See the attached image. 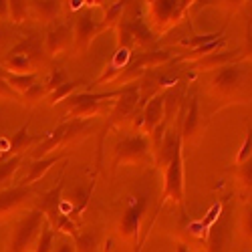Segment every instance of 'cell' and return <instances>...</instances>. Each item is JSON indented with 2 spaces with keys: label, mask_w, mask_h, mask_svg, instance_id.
I'll use <instances>...</instances> for the list:
<instances>
[{
  "label": "cell",
  "mask_w": 252,
  "mask_h": 252,
  "mask_svg": "<svg viewBox=\"0 0 252 252\" xmlns=\"http://www.w3.org/2000/svg\"><path fill=\"white\" fill-rule=\"evenodd\" d=\"M250 73L238 65H226L222 69H218V73L210 81V95L214 99H220L224 103H234V101H242L246 97L244 89H246V81H248Z\"/></svg>",
  "instance_id": "obj_1"
},
{
  "label": "cell",
  "mask_w": 252,
  "mask_h": 252,
  "mask_svg": "<svg viewBox=\"0 0 252 252\" xmlns=\"http://www.w3.org/2000/svg\"><path fill=\"white\" fill-rule=\"evenodd\" d=\"M186 0H156V2H145V25L152 32L163 34L176 27L182 16L188 10Z\"/></svg>",
  "instance_id": "obj_2"
},
{
  "label": "cell",
  "mask_w": 252,
  "mask_h": 252,
  "mask_svg": "<svg viewBox=\"0 0 252 252\" xmlns=\"http://www.w3.org/2000/svg\"><path fill=\"white\" fill-rule=\"evenodd\" d=\"M152 161V150L150 141L145 135H131L125 137L115 145V158L113 167L125 165V163H150Z\"/></svg>",
  "instance_id": "obj_3"
},
{
  "label": "cell",
  "mask_w": 252,
  "mask_h": 252,
  "mask_svg": "<svg viewBox=\"0 0 252 252\" xmlns=\"http://www.w3.org/2000/svg\"><path fill=\"white\" fill-rule=\"evenodd\" d=\"M165 200L184 202V159H182V143L176 148L170 163L165 165V182H163V194L161 204Z\"/></svg>",
  "instance_id": "obj_4"
},
{
  "label": "cell",
  "mask_w": 252,
  "mask_h": 252,
  "mask_svg": "<svg viewBox=\"0 0 252 252\" xmlns=\"http://www.w3.org/2000/svg\"><path fill=\"white\" fill-rule=\"evenodd\" d=\"M43 218L45 214L40 212V210H32V212L18 224L16 232H14V238H12V244H10V250L12 252H27L29 246L32 244L34 236L38 234L40 226H43Z\"/></svg>",
  "instance_id": "obj_5"
},
{
  "label": "cell",
  "mask_w": 252,
  "mask_h": 252,
  "mask_svg": "<svg viewBox=\"0 0 252 252\" xmlns=\"http://www.w3.org/2000/svg\"><path fill=\"white\" fill-rule=\"evenodd\" d=\"M139 103V85H129V87H123L117 95L115 101V107L109 115L107 125L113 127V125H119L123 119H127V115H131V111L137 107Z\"/></svg>",
  "instance_id": "obj_6"
},
{
  "label": "cell",
  "mask_w": 252,
  "mask_h": 252,
  "mask_svg": "<svg viewBox=\"0 0 252 252\" xmlns=\"http://www.w3.org/2000/svg\"><path fill=\"white\" fill-rule=\"evenodd\" d=\"M143 212H145V198L139 196L129 204V208L125 210V214L119 222V234L125 240H135L139 236V224H141Z\"/></svg>",
  "instance_id": "obj_7"
},
{
  "label": "cell",
  "mask_w": 252,
  "mask_h": 252,
  "mask_svg": "<svg viewBox=\"0 0 252 252\" xmlns=\"http://www.w3.org/2000/svg\"><path fill=\"white\" fill-rule=\"evenodd\" d=\"M228 244H230L228 208H220V216L214 222L208 236V252H228Z\"/></svg>",
  "instance_id": "obj_8"
},
{
  "label": "cell",
  "mask_w": 252,
  "mask_h": 252,
  "mask_svg": "<svg viewBox=\"0 0 252 252\" xmlns=\"http://www.w3.org/2000/svg\"><path fill=\"white\" fill-rule=\"evenodd\" d=\"M163 101H165V95H156L154 99L145 103L141 115H143V127L148 135H152L163 123Z\"/></svg>",
  "instance_id": "obj_9"
},
{
  "label": "cell",
  "mask_w": 252,
  "mask_h": 252,
  "mask_svg": "<svg viewBox=\"0 0 252 252\" xmlns=\"http://www.w3.org/2000/svg\"><path fill=\"white\" fill-rule=\"evenodd\" d=\"M73 38H75V36H73V31H71V27H67V25H61V27L53 29V31L47 34V38H45V53L51 55V57L63 53V51H65V49L73 43Z\"/></svg>",
  "instance_id": "obj_10"
},
{
  "label": "cell",
  "mask_w": 252,
  "mask_h": 252,
  "mask_svg": "<svg viewBox=\"0 0 252 252\" xmlns=\"http://www.w3.org/2000/svg\"><path fill=\"white\" fill-rule=\"evenodd\" d=\"M240 55L236 51H216L212 55H206L204 59L196 61L198 71H210V69H222L226 65H232V63H238Z\"/></svg>",
  "instance_id": "obj_11"
},
{
  "label": "cell",
  "mask_w": 252,
  "mask_h": 252,
  "mask_svg": "<svg viewBox=\"0 0 252 252\" xmlns=\"http://www.w3.org/2000/svg\"><path fill=\"white\" fill-rule=\"evenodd\" d=\"M10 55H25V57H29V59L32 61L34 67H38L40 63H43V59H45L43 40H40L38 36H29V38L23 40V43H18V45L10 51Z\"/></svg>",
  "instance_id": "obj_12"
},
{
  "label": "cell",
  "mask_w": 252,
  "mask_h": 252,
  "mask_svg": "<svg viewBox=\"0 0 252 252\" xmlns=\"http://www.w3.org/2000/svg\"><path fill=\"white\" fill-rule=\"evenodd\" d=\"M97 31V23L91 18V14H81L75 25V45L79 49H87Z\"/></svg>",
  "instance_id": "obj_13"
},
{
  "label": "cell",
  "mask_w": 252,
  "mask_h": 252,
  "mask_svg": "<svg viewBox=\"0 0 252 252\" xmlns=\"http://www.w3.org/2000/svg\"><path fill=\"white\" fill-rule=\"evenodd\" d=\"M32 196L31 188H12V190H2L0 192V214H6L10 210L18 208L20 204H25Z\"/></svg>",
  "instance_id": "obj_14"
},
{
  "label": "cell",
  "mask_w": 252,
  "mask_h": 252,
  "mask_svg": "<svg viewBox=\"0 0 252 252\" xmlns=\"http://www.w3.org/2000/svg\"><path fill=\"white\" fill-rule=\"evenodd\" d=\"M61 192H63V184H59L55 190H51L49 194L43 196L38 204V210L47 216L49 222H53L57 216H61V210H59V204H61Z\"/></svg>",
  "instance_id": "obj_15"
},
{
  "label": "cell",
  "mask_w": 252,
  "mask_h": 252,
  "mask_svg": "<svg viewBox=\"0 0 252 252\" xmlns=\"http://www.w3.org/2000/svg\"><path fill=\"white\" fill-rule=\"evenodd\" d=\"M67 131H69V121L61 123L57 129H53V131H51V135L47 137V141H45V143H40V148L36 150V156H38V158H43V156H47L49 152H53V150L61 148V145H65Z\"/></svg>",
  "instance_id": "obj_16"
},
{
  "label": "cell",
  "mask_w": 252,
  "mask_h": 252,
  "mask_svg": "<svg viewBox=\"0 0 252 252\" xmlns=\"http://www.w3.org/2000/svg\"><path fill=\"white\" fill-rule=\"evenodd\" d=\"M198 129H200L198 99H192V101H190V109H188L186 119H184V125H182V141H184V139H192Z\"/></svg>",
  "instance_id": "obj_17"
},
{
  "label": "cell",
  "mask_w": 252,
  "mask_h": 252,
  "mask_svg": "<svg viewBox=\"0 0 252 252\" xmlns=\"http://www.w3.org/2000/svg\"><path fill=\"white\" fill-rule=\"evenodd\" d=\"M31 10H32V16L38 18L40 23H51L61 12V2H55V0H49V2H32Z\"/></svg>",
  "instance_id": "obj_18"
},
{
  "label": "cell",
  "mask_w": 252,
  "mask_h": 252,
  "mask_svg": "<svg viewBox=\"0 0 252 252\" xmlns=\"http://www.w3.org/2000/svg\"><path fill=\"white\" fill-rule=\"evenodd\" d=\"M61 158H63V156L59 154V156H53V158L36 159V161L31 165V172H29V176L25 178V184L29 186V184H34L36 180H40V178H43V176H45V174L51 170V165H53V163H57Z\"/></svg>",
  "instance_id": "obj_19"
},
{
  "label": "cell",
  "mask_w": 252,
  "mask_h": 252,
  "mask_svg": "<svg viewBox=\"0 0 252 252\" xmlns=\"http://www.w3.org/2000/svg\"><path fill=\"white\" fill-rule=\"evenodd\" d=\"M6 67L10 71V75H32V61L25 55H10L6 61Z\"/></svg>",
  "instance_id": "obj_20"
},
{
  "label": "cell",
  "mask_w": 252,
  "mask_h": 252,
  "mask_svg": "<svg viewBox=\"0 0 252 252\" xmlns=\"http://www.w3.org/2000/svg\"><path fill=\"white\" fill-rule=\"evenodd\" d=\"M224 43H226V38H218V40H214V43H210V45H204V47L192 49L190 53H186V55H180L178 61H200L206 55H212V53L220 51L224 47Z\"/></svg>",
  "instance_id": "obj_21"
},
{
  "label": "cell",
  "mask_w": 252,
  "mask_h": 252,
  "mask_svg": "<svg viewBox=\"0 0 252 252\" xmlns=\"http://www.w3.org/2000/svg\"><path fill=\"white\" fill-rule=\"evenodd\" d=\"M4 79H6V83L14 89V91H20V93H27L32 85H34V73L32 75H10V73H6L4 75Z\"/></svg>",
  "instance_id": "obj_22"
},
{
  "label": "cell",
  "mask_w": 252,
  "mask_h": 252,
  "mask_svg": "<svg viewBox=\"0 0 252 252\" xmlns=\"http://www.w3.org/2000/svg\"><path fill=\"white\" fill-rule=\"evenodd\" d=\"M91 194H93V184L91 186H79L73 190V204H75V212H83L87 208L89 200H91ZM73 212V214H75Z\"/></svg>",
  "instance_id": "obj_23"
},
{
  "label": "cell",
  "mask_w": 252,
  "mask_h": 252,
  "mask_svg": "<svg viewBox=\"0 0 252 252\" xmlns=\"http://www.w3.org/2000/svg\"><path fill=\"white\" fill-rule=\"evenodd\" d=\"M97 250V234L85 232L75 238V252H95Z\"/></svg>",
  "instance_id": "obj_24"
},
{
  "label": "cell",
  "mask_w": 252,
  "mask_h": 252,
  "mask_svg": "<svg viewBox=\"0 0 252 252\" xmlns=\"http://www.w3.org/2000/svg\"><path fill=\"white\" fill-rule=\"evenodd\" d=\"M167 61H170V53L167 51H154V53H145L139 57V63L143 67H159Z\"/></svg>",
  "instance_id": "obj_25"
},
{
  "label": "cell",
  "mask_w": 252,
  "mask_h": 252,
  "mask_svg": "<svg viewBox=\"0 0 252 252\" xmlns=\"http://www.w3.org/2000/svg\"><path fill=\"white\" fill-rule=\"evenodd\" d=\"M53 226L51 224H45L43 226V232L38 236V242H36V250L34 252H53Z\"/></svg>",
  "instance_id": "obj_26"
},
{
  "label": "cell",
  "mask_w": 252,
  "mask_h": 252,
  "mask_svg": "<svg viewBox=\"0 0 252 252\" xmlns=\"http://www.w3.org/2000/svg\"><path fill=\"white\" fill-rule=\"evenodd\" d=\"M29 143H31L29 129H27V125H23V127H20V131H18V133L12 137V141H10V152L16 154V152H20V150H27Z\"/></svg>",
  "instance_id": "obj_27"
},
{
  "label": "cell",
  "mask_w": 252,
  "mask_h": 252,
  "mask_svg": "<svg viewBox=\"0 0 252 252\" xmlns=\"http://www.w3.org/2000/svg\"><path fill=\"white\" fill-rule=\"evenodd\" d=\"M77 85H79V83H69V81L63 83L59 89H55V91L51 93V97H49V99H51V105H57L59 101H65V99L77 89Z\"/></svg>",
  "instance_id": "obj_28"
},
{
  "label": "cell",
  "mask_w": 252,
  "mask_h": 252,
  "mask_svg": "<svg viewBox=\"0 0 252 252\" xmlns=\"http://www.w3.org/2000/svg\"><path fill=\"white\" fill-rule=\"evenodd\" d=\"M252 158V127H248V131H246V139H244V143L240 145V150H238V154H236V163L238 165H242L246 159H250Z\"/></svg>",
  "instance_id": "obj_29"
},
{
  "label": "cell",
  "mask_w": 252,
  "mask_h": 252,
  "mask_svg": "<svg viewBox=\"0 0 252 252\" xmlns=\"http://www.w3.org/2000/svg\"><path fill=\"white\" fill-rule=\"evenodd\" d=\"M123 8H125V2H113V6L107 10V14H105V23H103L101 29H105V27H113L117 20H121Z\"/></svg>",
  "instance_id": "obj_30"
},
{
  "label": "cell",
  "mask_w": 252,
  "mask_h": 252,
  "mask_svg": "<svg viewBox=\"0 0 252 252\" xmlns=\"http://www.w3.org/2000/svg\"><path fill=\"white\" fill-rule=\"evenodd\" d=\"M220 36H222V32H210V34H202V36H194V38H190V40H186V45L198 49V47H204V45L214 43V40H218Z\"/></svg>",
  "instance_id": "obj_31"
},
{
  "label": "cell",
  "mask_w": 252,
  "mask_h": 252,
  "mask_svg": "<svg viewBox=\"0 0 252 252\" xmlns=\"http://www.w3.org/2000/svg\"><path fill=\"white\" fill-rule=\"evenodd\" d=\"M238 178L244 188H252V158L246 159L242 165H238Z\"/></svg>",
  "instance_id": "obj_32"
},
{
  "label": "cell",
  "mask_w": 252,
  "mask_h": 252,
  "mask_svg": "<svg viewBox=\"0 0 252 252\" xmlns=\"http://www.w3.org/2000/svg\"><path fill=\"white\" fill-rule=\"evenodd\" d=\"M8 10H10V16L14 23H23L25 16H27V4L25 2H18V0H14V2H8Z\"/></svg>",
  "instance_id": "obj_33"
},
{
  "label": "cell",
  "mask_w": 252,
  "mask_h": 252,
  "mask_svg": "<svg viewBox=\"0 0 252 252\" xmlns=\"http://www.w3.org/2000/svg\"><path fill=\"white\" fill-rule=\"evenodd\" d=\"M18 163H20V156H16V158H12L0 165V184H2L6 178H10V174L18 167Z\"/></svg>",
  "instance_id": "obj_34"
},
{
  "label": "cell",
  "mask_w": 252,
  "mask_h": 252,
  "mask_svg": "<svg viewBox=\"0 0 252 252\" xmlns=\"http://www.w3.org/2000/svg\"><path fill=\"white\" fill-rule=\"evenodd\" d=\"M63 83H67V81H65V73L57 69V71H53V75L49 77V81H47V85H45V87H47L49 93H53L55 89H59V87L63 85Z\"/></svg>",
  "instance_id": "obj_35"
},
{
  "label": "cell",
  "mask_w": 252,
  "mask_h": 252,
  "mask_svg": "<svg viewBox=\"0 0 252 252\" xmlns=\"http://www.w3.org/2000/svg\"><path fill=\"white\" fill-rule=\"evenodd\" d=\"M45 93H47V87H43V85H38V83H34V85L25 93V99H27L29 103H36V101L43 99Z\"/></svg>",
  "instance_id": "obj_36"
},
{
  "label": "cell",
  "mask_w": 252,
  "mask_h": 252,
  "mask_svg": "<svg viewBox=\"0 0 252 252\" xmlns=\"http://www.w3.org/2000/svg\"><path fill=\"white\" fill-rule=\"evenodd\" d=\"M240 228H242V234H244V238H246L248 242H252V208H248L246 212H244Z\"/></svg>",
  "instance_id": "obj_37"
},
{
  "label": "cell",
  "mask_w": 252,
  "mask_h": 252,
  "mask_svg": "<svg viewBox=\"0 0 252 252\" xmlns=\"http://www.w3.org/2000/svg\"><path fill=\"white\" fill-rule=\"evenodd\" d=\"M14 97V89L6 83L4 77H0V99H12Z\"/></svg>",
  "instance_id": "obj_38"
},
{
  "label": "cell",
  "mask_w": 252,
  "mask_h": 252,
  "mask_svg": "<svg viewBox=\"0 0 252 252\" xmlns=\"http://www.w3.org/2000/svg\"><path fill=\"white\" fill-rule=\"evenodd\" d=\"M238 61H252V34L246 36V43L240 51V59Z\"/></svg>",
  "instance_id": "obj_39"
},
{
  "label": "cell",
  "mask_w": 252,
  "mask_h": 252,
  "mask_svg": "<svg viewBox=\"0 0 252 252\" xmlns=\"http://www.w3.org/2000/svg\"><path fill=\"white\" fill-rule=\"evenodd\" d=\"M53 252H75V248H73V244H71V242L63 240L59 246H55V248H53Z\"/></svg>",
  "instance_id": "obj_40"
},
{
  "label": "cell",
  "mask_w": 252,
  "mask_h": 252,
  "mask_svg": "<svg viewBox=\"0 0 252 252\" xmlns=\"http://www.w3.org/2000/svg\"><path fill=\"white\" fill-rule=\"evenodd\" d=\"M176 252H190V248H188V244L180 242V244H176Z\"/></svg>",
  "instance_id": "obj_41"
},
{
  "label": "cell",
  "mask_w": 252,
  "mask_h": 252,
  "mask_svg": "<svg viewBox=\"0 0 252 252\" xmlns=\"http://www.w3.org/2000/svg\"><path fill=\"white\" fill-rule=\"evenodd\" d=\"M0 40H2V32H0Z\"/></svg>",
  "instance_id": "obj_42"
},
{
  "label": "cell",
  "mask_w": 252,
  "mask_h": 252,
  "mask_svg": "<svg viewBox=\"0 0 252 252\" xmlns=\"http://www.w3.org/2000/svg\"><path fill=\"white\" fill-rule=\"evenodd\" d=\"M242 252H246V250H242Z\"/></svg>",
  "instance_id": "obj_43"
}]
</instances>
